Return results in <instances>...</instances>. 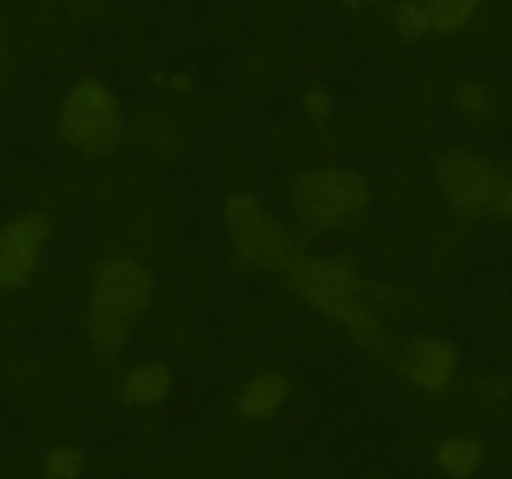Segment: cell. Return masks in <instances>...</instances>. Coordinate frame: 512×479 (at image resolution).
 Returning <instances> with one entry per match:
<instances>
[{
	"label": "cell",
	"mask_w": 512,
	"mask_h": 479,
	"mask_svg": "<svg viewBox=\"0 0 512 479\" xmlns=\"http://www.w3.org/2000/svg\"><path fill=\"white\" fill-rule=\"evenodd\" d=\"M284 276L294 296L327 316L329 322L342 324L362 352L374 357L390 352V334L369 306V296L374 294L372 281L364 279L352 261L342 256L302 254Z\"/></svg>",
	"instance_id": "6da1fadb"
},
{
	"label": "cell",
	"mask_w": 512,
	"mask_h": 479,
	"mask_svg": "<svg viewBox=\"0 0 512 479\" xmlns=\"http://www.w3.org/2000/svg\"><path fill=\"white\" fill-rule=\"evenodd\" d=\"M156 276L131 254L98 261L86 306V337L101 357H118L131 342V327L151 304Z\"/></svg>",
	"instance_id": "7a4b0ae2"
},
{
	"label": "cell",
	"mask_w": 512,
	"mask_h": 479,
	"mask_svg": "<svg viewBox=\"0 0 512 479\" xmlns=\"http://www.w3.org/2000/svg\"><path fill=\"white\" fill-rule=\"evenodd\" d=\"M287 199L304 229L332 234L362 219L372 201V186L347 166H312L294 176Z\"/></svg>",
	"instance_id": "3957f363"
},
{
	"label": "cell",
	"mask_w": 512,
	"mask_h": 479,
	"mask_svg": "<svg viewBox=\"0 0 512 479\" xmlns=\"http://www.w3.org/2000/svg\"><path fill=\"white\" fill-rule=\"evenodd\" d=\"M226 239L236 264L246 269L287 274L302 259L294 231L254 194H231L224 204Z\"/></svg>",
	"instance_id": "277c9868"
},
{
	"label": "cell",
	"mask_w": 512,
	"mask_h": 479,
	"mask_svg": "<svg viewBox=\"0 0 512 479\" xmlns=\"http://www.w3.org/2000/svg\"><path fill=\"white\" fill-rule=\"evenodd\" d=\"M435 174L437 189L452 214L462 221H477L497 219L512 171L477 148L455 146L437 158Z\"/></svg>",
	"instance_id": "5b68a950"
},
{
	"label": "cell",
	"mask_w": 512,
	"mask_h": 479,
	"mask_svg": "<svg viewBox=\"0 0 512 479\" xmlns=\"http://www.w3.org/2000/svg\"><path fill=\"white\" fill-rule=\"evenodd\" d=\"M63 143L86 158H106L123 143L126 121L116 93L98 78L73 83L58 113Z\"/></svg>",
	"instance_id": "8992f818"
},
{
	"label": "cell",
	"mask_w": 512,
	"mask_h": 479,
	"mask_svg": "<svg viewBox=\"0 0 512 479\" xmlns=\"http://www.w3.org/2000/svg\"><path fill=\"white\" fill-rule=\"evenodd\" d=\"M51 229V216L43 211H23L0 229V289L31 284Z\"/></svg>",
	"instance_id": "52a82bcc"
},
{
	"label": "cell",
	"mask_w": 512,
	"mask_h": 479,
	"mask_svg": "<svg viewBox=\"0 0 512 479\" xmlns=\"http://www.w3.org/2000/svg\"><path fill=\"white\" fill-rule=\"evenodd\" d=\"M397 372L412 389L425 394H445L460 372V352L455 342L440 334H417L400 347Z\"/></svg>",
	"instance_id": "ba28073f"
},
{
	"label": "cell",
	"mask_w": 512,
	"mask_h": 479,
	"mask_svg": "<svg viewBox=\"0 0 512 479\" xmlns=\"http://www.w3.org/2000/svg\"><path fill=\"white\" fill-rule=\"evenodd\" d=\"M174 369L164 359H149V362L136 364L131 372L123 377L121 397L128 407L151 409L166 402V397L174 389Z\"/></svg>",
	"instance_id": "9c48e42d"
},
{
	"label": "cell",
	"mask_w": 512,
	"mask_h": 479,
	"mask_svg": "<svg viewBox=\"0 0 512 479\" xmlns=\"http://www.w3.org/2000/svg\"><path fill=\"white\" fill-rule=\"evenodd\" d=\"M287 399V377L279 372H262L246 379L239 397H236V409L241 412V417L251 419V422H262V419H272L287 404Z\"/></svg>",
	"instance_id": "30bf717a"
},
{
	"label": "cell",
	"mask_w": 512,
	"mask_h": 479,
	"mask_svg": "<svg viewBox=\"0 0 512 479\" xmlns=\"http://www.w3.org/2000/svg\"><path fill=\"white\" fill-rule=\"evenodd\" d=\"M487 457V447L475 434H452L445 437L432 452V462L442 474L455 479L472 477L482 469Z\"/></svg>",
	"instance_id": "8fae6325"
},
{
	"label": "cell",
	"mask_w": 512,
	"mask_h": 479,
	"mask_svg": "<svg viewBox=\"0 0 512 479\" xmlns=\"http://www.w3.org/2000/svg\"><path fill=\"white\" fill-rule=\"evenodd\" d=\"M452 108L457 111V116L462 121L472 123V126H480V123L490 121L492 113H495V96H492V88L487 86L482 78H460V81L452 86L450 93Z\"/></svg>",
	"instance_id": "7c38bea8"
},
{
	"label": "cell",
	"mask_w": 512,
	"mask_h": 479,
	"mask_svg": "<svg viewBox=\"0 0 512 479\" xmlns=\"http://www.w3.org/2000/svg\"><path fill=\"white\" fill-rule=\"evenodd\" d=\"M430 13L432 33L437 36H457L475 23L482 0H425Z\"/></svg>",
	"instance_id": "4fadbf2b"
},
{
	"label": "cell",
	"mask_w": 512,
	"mask_h": 479,
	"mask_svg": "<svg viewBox=\"0 0 512 479\" xmlns=\"http://www.w3.org/2000/svg\"><path fill=\"white\" fill-rule=\"evenodd\" d=\"M390 26L402 43H420L432 33L425 0H397L390 8Z\"/></svg>",
	"instance_id": "5bb4252c"
},
{
	"label": "cell",
	"mask_w": 512,
	"mask_h": 479,
	"mask_svg": "<svg viewBox=\"0 0 512 479\" xmlns=\"http://www.w3.org/2000/svg\"><path fill=\"white\" fill-rule=\"evenodd\" d=\"M86 467V454L78 447H56L43 459V472L51 479H73Z\"/></svg>",
	"instance_id": "9a60e30c"
},
{
	"label": "cell",
	"mask_w": 512,
	"mask_h": 479,
	"mask_svg": "<svg viewBox=\"0 0 512 479\" xmlns=\"http://www.w3.org/2000/svg\"><path fill=\"white\" fill-rule=\"evenodd\" d=\"M299 103H302L304 116L312 118V121L317 123L329 121L334 113V96L327 91V88L319 86V83H312V86L304 88Z\"/></svg>",
	"instance_id": "2e32d148"
},
{
	"label": "cell",
	"mask_w": 512,
	"mask_h": 479,
	"mask_svg": "<svg viewBox=\"0 0 512 479\" xmlns=\"http://www.w3.org/2000/svg\"><path fill=\"white\" fill-rule=\"evenodd\" d=\"M159 81V86H166L174 93H189L191 91V76L189 73H171V76H154V83Z\"/></svg>",
	"instance_id": "e0dca14e"
},
{
	"label": "cell",
	"mask_w": 512,
	"mask_h": 479,
	"mask_svg": "<svg viewBox=\"0 0 512 479\" xmlns=\"http://www.w3.org/2000/svg\"><path fill=\"white\" fill-rule=\"evenodd\" d=\"M497 219L505 221V224H512V174H510V179H507L505 196H502L500 214H497Z\"/></svg>",
	"instance_id": "ac0fdd59"
},
{
	"label": "cell",
	"mask_w": 512,
	"mask_h": 479,
	"mask_svg": "<svg viewBox=\"0 0 512 479\" xmlns=\"http://www.w3.org/2000/svg\"><path fill=\"white\" fill-rule=\"evenodd\" d=\"M339 6L349 13H362L374 6V0H339Z\"/></svg>",
	"instance_id": "d6986e66"
}]
</instances>
